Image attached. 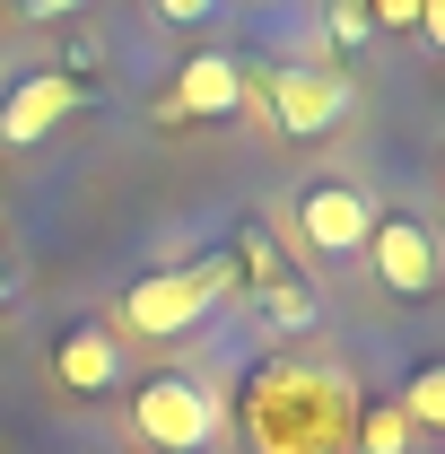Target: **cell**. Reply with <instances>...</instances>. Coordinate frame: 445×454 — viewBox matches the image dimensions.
<instances>
[{"instance_id": "obj_10", "label": "cell", "mask_w": 445, "mask_h": 454, "mask_svg": "<svg viewBox=\"0 0 445 454\" xmlns=\"http://www.w3.org/2000/svg\"><path fill=\"white\" fill-rule=\"evenodd\" d=\"M262 315H271L279 333H306V324H315V297H306V288H297L288 271H279V280L262 288Z\"/></svg>"}, {"instance_id": "obj_2", "label": "cell", "mask_w": 445, "mask_h": 454, "mask_svg": "<svg viewBox=\"0 0 445 454\" xmlns=\"http://www.w3.org/2000/svg\"><path fill=\"white\" fill-rule=\"evenodd\" d=\"M227 288H236V262H192V271H149V280H131L122 288V324L131 333H149V340H167V333H192L210 306H219Z\"/></svg>"}, {"instance_id": "obj_11", "label": "cell", "mask_w": 445, "mask_h": 454, "mask_svg": "<svg viewBox=\"0 0 445 454\" xmlns=\"http://www.w3.org/2000/svg\"><path fill=\"white\" fill-rule=\"evenodd\" d=\"M358 437H367V454H410V419H402V411H385V402H376Z\"/></svg>"}, {"instance_id": "obj_9", "label": "cell", "mask_w": 445, "mask_h": 454, "mask_svg": "<svg viewBox=\"0 0 445 454\" xmlns=\"http://www.w3.org/2000/svg\"><path fill=\"white\" fill-rule=\"evenodd\" d=\"M402 419H410V428H437L445 419V367H419V376L402 385Z\"/></svg>"}, {"instance_id": "obj_16", "label": "cell", "mask_w": 445, "mask_h": 454, "mask_svg": "<svg viewBox=\"0 0 445 454\" xmlns=\"http://www.w3.org/2000/svg\"><path fill=\"white\" fill-rule=\"evenodd\" d=\"M79 9H88V0H27V18H35V27H53V18H79Z\"/></svg>"}, {"instance_id": "obj_5", "label": "cell", "mask_w": 445, "mask_h": 454, "mask_svg": "<svg viewBox=\"0 0 445 454\" xmlns=\"http://www.w3.org/2000/svg\"><path fill=\"white\" fill-rule=\"evenodd\" d=\"M79 106H88V79H70V70H27V79L0 97V140H9V149L53 140Z\"/></svg>"}, {"instance_id": "obj_12", "label": "cell", "mask_w": 445, "mask_h": 454, "mask_svg": "<svg viewBox=\"0 0 445 454\" xmlns=\"http://www.w3.org/2000/svg\"><path fill=\"white\" fill-rule=\"evenodd\" d=\"M332 44H376V18H367V0H332Z\"/></svg>"}, {"instance_id": "obj_3", "label": "cell", "mask_w": 445, "mask_h": 454, "mask_svg": "<svg viewBox=\"0 0 445 454\" xmlns=\"http://www.w3.org/2000/svg\"><path fill=\"white\" fill-rule=\"evenodd\" d=\"M262 97H271V122L288 140H332L340 114H349V79L324 70V61H279L262 79Z\"/></svg>"}, {"instance_id": "obj_8", "label": "cell", "mask_w": 445, "mask_h": 454, "mask_svg": "<svg viewBox=\"0 0 445 454\" xmlns=\"http://www.w3.org/2000/svg\"><path fill=\"white\" fill-rule=\"evenodd\" d=\"M53 376L70 385V394H105L113 376H122V340H113V333H97V324L61 333V349H53Z\"/></svg>"}, {"instance_id": "obj_13", "label": "cell", "mask_w": 445, "mask_h": 454, "mask_svg": "<svg viewBox=\"0 0 445 454\" xmlns=\"http://www.w3.org/2000/svg\"><path fill=\"white\" fill-rule=\"evenodd\" d=\"M236 254H245V271H254V280H262V288L279 280V245H271V236H262V227H245V236H236Z\"/></svg>"}, {"instance_id": "obj_17", "label": "cell", "mask_w": 445, "mask_h": 454, "mask_svg": "<svg viewBox=\"0 0 445 454\" xmlns=\"http://www.w3.org/2000/svg\"><path fill=\"white\" fill-rule=\"evenodd\" d=\"M9 297H18V271H9V262H0V306H9Z\"/></svg>"}, {"instance_id": "obj_6", "label": "cell", "mask_w": 445, "mask_h": 454, "mask_svg": "<svg viewBox=\"0 0 445 454\" xmlns=\"http://www.w3.org/2000/svg\"><path fill=\"white\" fill-rule=\"evenodd\" d=\"M367 227H376V210H367V192H349V184H306V192H297V236H306L324 262L367 254Z\"/></svg>"}, {"instance_id": "obj_14", "label": "cell", "mask_w": 445, "mask_h": 454, "mask_svg": "<svg viewBox=\"0 0 445 454\" xmlns=\"http://www.w3.org/2000/svg\"><path fill=\"white\" fill-rule=\"evenodd\" d=\"M419 9H428V0H367V18H376L385 35H410V27H419Z\"/></svg>"}, {"instance_id": "obj_1", "label": "cell", "mask_w": 445, "mask_h": 454, "mask_svg": "<svg viewBox=\"0 0 445 454\" xmlns=\"http://www.w3.org/2000/svg\"><path fill=\"white\" fill-rule=\"evenodd\" d=\"M131 428H140L149 454H210L227 437V402L192 376H149L131 394Z\"/></svg>"}, {"instance_id": "obj_7", "label": "cell", "mask_w": 445, "mask_h": 454, "mask_svg": "<svg viewBox=\"0 0 445 454\" xmlns=\"http://www.w3.org/2000/svg\"><path fill=\"white\" fill-rule=\"evenodd\" d=\"M236 106H245V70L227 53H192L167 88V122H227Z\"/></svg>"}, {"instance_id": "obj_15", "label": "cell", "mask_w": 445, "mask_h": 454, "mask_svg": "<svg viewBox=\"0 0 445 454\" xmlns=\"http://www.w3.org/2000/svg\"><path fill=\"white\" fill-rule=\"evenodd\" d=\"M149 9H158L167 27H210V18H219L227 0H149Z\"/></svg>"}, {"instance_id": "obj_4", "label": "cell", "mask_w": 445, "mask_h": 454, "mask_svg": "<svg viewBox=\"0 0 445 454\" xmlns=\"http://www.w3.org/2000/svg\"><path fill=\"white\" fill-rule=\"evenodd\" d=\"M367 254H376V280L393 288V297H437V236H428V219H410V210H385V219L367 227Z\"/></svg>"}]
</instances>
